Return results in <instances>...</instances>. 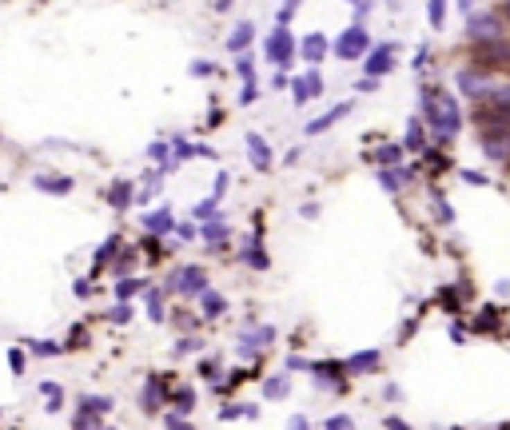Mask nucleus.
<instances>
[{
	"label": "nucleus",
	"mask_w": 510,
	"mask_h": 430,
	"mask_svg": "<svg viewBox=\"0 0 510 430\" xmlns=\"http://www.w3.org/2000/svg\"><path fill=\"white\" fill-rule=\"evenodd\" d=\"M387 430H411L407 422H398V418H387Z\"/></svg>",
	"instance_id": "obj_54"
},
{
	"label": "nucleus",
	"mask_w": 510,
	"mask_h": 430,
	"mask_svg": "<svg viewBox=\"0 0 510 430\" xmlns=\"http://www.w3.org/2000/svg\"><path fill=\"white\" fill-rule=\"evenodd\" d=\"M227 179H231L227 172H220V175H216V199H220L223 191H227Z\"/></svg>",
	"instance_id": "obj_49"
},
{
	"label": "nucleus",
	"mask_w": 510,
	"mask_h": 430,
	"mask_svg": "<svg viewBox=\"0 0 510 430\" xmlns=\"http://www.w3.org/2000/svg\"><path fill=\"white\" fill-rule=\"evenodd\" d=\"M191 72H195V76H211V64H207V60H195V64H191Z\"/></svg>",
	"instance_id": "obj_50"
},
{
	"label": "nucleus",
	"mask_w": 510,
	"mask_h": 430,
	"mask_svg": "<svg viewBox=\"0 0 510 430\" xmlns=\"http://www.w3.org/2000/svg\"><path fill=\"white\" fill-rule=\"evenodd\" d=\"M295 12H299L295 4H283V8L275 12V20H279V28H287V24H291V16H295Z\"/></svg>",
	"instance_id": "obj_42"
},
{
	"label": "nucleus",
	"mask_w": 510,
	"mask_h": 430,
	"mask_svg": "<svg viewBox=\"0 0 510 430\" xmlns=\"http://www.w3.org/2000/svg\"><path fill=\"white\" fill-rule=\"evenodd\" d=\"M367 48H371V36H367V28L363 24H351L339 40H335V56L339 60H359Z\"/></svg>",
	"instance_id": "obj_5"
},
{
	"label": "nucleus",
	"mask_w": 510,
	"mask_h": 430,
	"mask_svg": "<svg viewBox=\"0 0 510 430\" xmlns=\"http://www.w3.org/2000/svg\"><path fill=\"white\" fill-rule=\"evenodd\" d=\"M143 227H148L152 235H172V231H175V215H172V207L164 204V207H156V211H148V215H143Z\"/></svg>",
	"instance_id": "obj_11"
},
{
	"label": "nucleus",
	"mask_w": 510,
	"mask_h": 430,
	"mask_svg": "<svg viewBox=\"0 0 510 430\" xmlns=\"http://www.w3.org/2000/svg\"><path fill=\"white\" fill-rule=\"evenodd\" d=\"M423 120L430 124V132L439 136L443 143H450L459 136L462 127V116H459V104H455V96L443 92V88H423Z\"/></svg>",
	"instance_id": "obj_1"
},
{
	"label": "nucleus",
	"mask_w": 510,
	"mask_h": 430,
	"mask_svg": "<svg viewBox=\"0 0 510 430\" xmlns=\"http://www.w3.org/2000/svg\"><path fill=\"white\" fill-rule=\"evenodd\" d=\"M243 263H252V267H267V255H263V247H259V239H247V247H243Z\"/></svg>",
	"instance_id": "obj_28"
},
{
	"label": "nucleus",
	"mask_w": 510,
	"mask_h": 430,
	"mask_svg": "<svg viewBox=\"0 0 510 430\" xmlns=\"http://www.w3.org/2000/svg\"><path fill=\"white\" fill-rule=\"evenodd\" d=\"M434 211H439V220H443V223H450V207H446V199L434 195Z\"/></svg>",
	"instance_id": "obj_46"
},
{
	"label": "nucleus",
	"mask_w": 510,
	"mask_h": 430,
	"mask_svg": "<svg viewBox=\"0 0 510 430\" xmlns=\"http://www.w3.org/2000/svg\"><path fill=\"white\" fill-rule=\"evenodd\" d=\"M136 199V188H132V179H116L108 188V204L116 207V211H128V204Z\"/></svg>",
	"instance_id": "obj_15"
},
{
	"label": "nucleus",
	"mask_w": 510,
	"mask_h": 430,
	"mask_svg": "<svg viewBox=\"0 0 510 430\" xmlns=\"http://www.w3.org/2000/svg\"><path fill=\"white\" fill-rule=\"evenodd\" d=\"M239 414H243V406H223L220 418H239Z\"/></svg>",
	"instance_id": "obj_52"
},
{
	"label": "nucleus",
	"mask_w": 510,
	"mask_h": 430,
	"mask_svg": "<svg viewBox=\"0 0 510 430\" xmlns=\"http://www.w3.org/2000/svg\"><path fill=\"white\" fill-rule=\"evenodd\" d=\"M466 36H471L475 44H494V40L502 36V20H498L494 12L471 16V20H466Z\"/></svg>",
	"instance_id": "obj_6"
},
{
	"label": "nucleus",
	"mask_w": 510,
	"mask_h": 430,
	"mask_svg": "<svg viewBox=\"0 0 510 430\" xmlns=\"http://www.w3.org/2000/svg\"><path fill=\"white\" fill-rule=\"evenodd\" d=\"M459 88H462V96L482 100V96H494L502 84H498L486 68H462V72H459Z\"/></svg>",
	"instance_id": "obj_3"
},
{
	"label": "nucleus",
	"mask_w": 510,
	"mask_h": 430,
	"mask_svg": "<svg viewBox=\"0 0 510 430\" xmlns=\"http://www.w3.org/2000/svg\"><path fill=\"white\" fill-rule=\"evenodd\" d=\"M403 152H407L403 143H382L379 152H375V159H379V163H382V172H387V168H395L398 159H403Z\"/></svg>",
	"instance_id": "obj_25"
},
{
	"label": "nucleus",
	"mask_w": 510,
	"mask_h": 430,
	"mask_svg": "<svg viewBox=\"0 0 510 430\" xmlns=\"http://www.w3.org/2000/svg\"><path fill=\"white\" fill-rule=\"evenodd\" d=\"M72 430H108V427L100 422V414H92V411H80L76 418H72Z\"/></svg>",
	"instance_id": "obj_30"
},
{
	"label": "nucleus",
	"mask_w": 510,
	"mask_h": 430,
	"mask_svg": "<svg viewBox=\"0 0 510 430\" xmlns=\"http://www.w3.org/2000/svg\"><path fill=\"white\" fill-rule=\"evenodd\" d=\"M299 56H303V60H311V64H319L323 56H327V40H323L319 32H311V36H303V44H299Z\"/></svg>",
	"instance_id": "obj_18"
},
{
	"label": "nucleus",
	"mask_w": 510,
	"mask_h": 430,
	"mask_svg": "<svg viewBox=\"0 0 510 430\" xmlns=\"http://www.w3.org/2000/svg\"><path fill=\"white\" fill-rule=\"evenodd\" d=\"M172 402H175V414H188L195 406V391H175Z\"/></svg>",
	"instance_id": "obj_34"
},
{
	"label": "nucleus",
	"mask_w": 510,
	"mask_h": 430,
	"mask_svg": "<svg viewBox=\"0 0 510 430\" xmlns=\"http://www.w3.org/2000/svg\"><path fill=\"white\" fill-rule=\"evenodd\" d=\"M255 96H259V80H247V88L239 92V104H252Z\"/></svg>",
	"instance_id": "obj_40"
},
{
	"label": "nucleus",
	"mask_w": 510,
	"mask_h": 430,
	"mask_svg": "<svg viewBox=\"0 0 510 430\" xmlns=\"http://www.w3.org/2000/svg\"><path fill=\"white\" fill-rule=\"evenodd\" d=\"M175 235H179V239H195V235H200V227H195V223H179V227H175Z\"/></svg>",
	"instance_id": "obj_44"
},
{
	"label": "nucleus",
	"mask_w": 510,
	"mask_h": 430,
	"mask_svg": "<svg viewBox=\"0 0 510 430\" xmlns=\"http://www.w3.org/2000/svg\"><path fill=\"white\" fill-rule=\"evenodd\" d=\"M32 188L48 191V195H68V191H72V179H68V175H36Z\"/></svg>",
	"instance_id": "obj_16"
},
{
	"label": "nucleus",
	"mask_w": 510,
	"mask_h": 430,
	"mask_svg": "<svg viewBox=\"0 0 510 430\" xmlns=\"http://www.w3.org/2000/svg\"><path fill=\"white\" fill-rule=\"evenodd\" d=\"M108 319H112V323H128V319H132V307H128V303H120V307H116Z\"/></svg>",
	"instance_id": "obj_43"
},
{
	"label": "nucleus",
	"mask_w": 510,
	"mask_h": 430,
	"mask_svg": "<svg viewBox=\"0 0 510 430\" xmlns=\"http://www.w3.org/2000/svg\"><path fill=\"white\" fill-rule=\"evenodd\" d=\"M287 391H291V379H287V370H283V375H271V379H263V398H267V402L283 398Z\"/></svg>",
	"instance_id": "obj_21"
},
{
	"label": "nucleus",
	"mask_w": 510,
	"mask_h": 430,
	"mask_svg": "<svg viewBox=\"0 0 510 430\" xmlns=\"http://www.w3.org/2000/svg\"><path fill=\"white\" fill-rule=\"evenodd\" d=\"M482 156L494 159V163L510 159V127L507 132H486V136H482Z\"/></svg>",
	"instance_id": "obj_10"
},
{
	"label": "nucleus",
	"mask_w": 510,
	"mask_h": 430,
	"mask_svg": "<svg viewBox=\"0 0 510 430\" xmlns=\"http://www.w3.org/2000/svg\"><path fill=\"white\" fill-rule=\"evenodd\" d=\"M287 430H311V422H307L303 414H291V418H287Z\"/></svg>",
	"instance_id": "obj_45"
},
{
	"label": "nucleus",
	"mask_w": 510,
	"mask_h": 430,
	"mask_svg": "<svg viewBox=\"0 0 510 430\" xmlns=\"http://www.w3.org/2000/svg\"><path fill=\"white\" fill-rule=\"evenodd\" d=\"M443 12H446V4H443V0H434V4H427V16H430V24H434V28L443 24Z\"/></svg>",
	"instance_id": "obj_37"
},
{
	"label": "nucleus",
	"mask_w": 510,
	"mask_h": 430,
	"mask_svg": "<svg viewBox=\"0 0 510 430\" xmlns=\"http://www.w3.org/2000/svg\"><path fill=\"white\" fill-rule=\"evenodd\" d=\"M148 319L152 323L164 319V291H148Z\"/></svg>",
	"instance_id": "obj_33"
},
{
	"label": "nucleus",
	"mask_w": 510,
	"mask_h": 430,
	"mask_svg": "<svg viewBox=\"0 0 510 430\" xmlns=\"http://www.w3.org/2000/svg\"><path fill=\"white\" fill-rule=\"evenodd\" d=\"M140 291H148V283H143V279H120V283H116V299L128 303L132 295H140Z\"/></svg>",
	"instance_id": "obj_27"
},
{
	"label": "nucleus",
	"mask_w": 510,
	"mask_h": 430,
	"mask_svg": "<svg viewBox=\"0 0 510 430\" xmlns=\"http://www.w3.org/2000/svg\"><path fill=\"white\" fill-rule=\"evenodd\" d=\"M311 375H315L319 386H327V391H339L347 370H343V363H315V366H311Z\"/></svg>",
	"instance_id": "obj_12"
},
{
	"label": "nucleus",
	"mask_w": 510,
	"mask_h": 430,
	"mask_svg": "<svg viewBox=\"0 0 510 430\" xmlns=\"http://www.w3.org/2000/svg\"><path fill=\"white\" fill-rule=\"evenodd\" d=\"M271 339H275V327H255V331H243L239 334V355L243 359H252V355H259V350H267L271 347Z\"/></svg>",
	"instance_id": "obj_7"
},
{
	"label": "nucleus",
	"mask_w": 510,
	"mask_h": 430,
	"mask_svg": "<svg viewBox=\"0 0 510 430\" xmlns=\"http://www.w3.org/2000/svg\"><path fill=\"white\" fill-rule=\"evenodd\" d=\"M216 204H220L216 195H211V199H200V204L191 207V215H195V220H204V223H211V220H216Z\"/></svg>",
	"instance_id": "obj_31"
},
{
	"label": "nucleus",
	"mask_w": 510,
	"mask_h": 430,
	"mask_svg": "<svg viewBox=\"0 0 510 430\" xmlns=\"http://www.w3.org/2000/svg\"><path fill=\"white\" fill-rule=\"evenodd\" d=\"M255 40V24L252 20H239L236 28H231V36H227V52H239L243 56V48Z\"/></svg>",
	"instance_id": "obj_14"
},
{
	"label": "nucleus",
	"mask_w": 510,
	"mask_h": 430,
	"mask_svg": "<svg viewBox=\"0 0 510 430\" xmlns=\"http://www.w3.org/2000/svg\"><path fill=\"white\" fill-rule=\"evenodd\" d=\"M375 366H379V350H359V355H351L347 363H343V370L347 375H367Z\"/></svg>",
	"instance_id": "obj_17"
},
{
	"label": "nucleus",
	"mask_w": 510,
	"mask_h": 430,
	"mask_svg": "<svg viewBox=\"0 0 510 430\" xmlns=\"http://www.w3.org/2000/svg\"><path fill=\"white\" fill-rule=\"evenodd\" d=\"M347 111H351V104H347V100H343V104H335V108L327 111V116H319V120H311V124H307V136H319V132H327V127H331L335 120H343Z\"/></svg>",
	"instance_id": "obj_19"
},
{
	"label": "nucleus",
	"mask_w": 510,
	"mask_h": 430,
	"mask_svg": "<svg viewBox=\"0 0 510 430\" xmlns=\"http://www.w3.org/2000/svg\"><path fill=\"white\" fill-rule=\"evenodd\" d=\"M494 323H498V311H482V315H478V323H475V327H478V331H491Z\"/></svg>",
	"instance_id": "obj_41"
},
{
	"label": "nucleus",
	"mask_w": 510,
	"mask_h": 430,
	"mask_svg": "<svg viewBox=\"0 0 510 430\" xmlns=\"http://www.w3.org/2000/svg\"><path fill=\"white\" fill-rule=\"evenodd\" d=\"M491 104H494V111L510 116V84H502V88H498V92L491 96Z\"/></svg>",
	"instance_id": "obj_35"
},
{
	"label": "nucleus",
	"mask_w": 510,
	"mask_h": 430,
	"mask_svg": "<svg viewBox=\"0 0 510 430\" xmlns=\"http://www.w3.org/2000/svg\"><path fill=\"white\" fill-rule=\"evenodd\" d=\"M200 311H204V319H220L223 311H227V299L216 295V291H207L204 299H200Z\"/></svg>",
	"instance_id": "obj_23"
},
{
	"label": "nucleus",
	"mask_w": 510,
	"mask_h": 430,
	"mask_svg": "<svg viewBox=\"0 0 510 430\" xmlns=\"http://www.w3.org/2000/svg\"><path fill=\"white\" fill-rule=\"evenodd\" d=\"M502 16H510V4H502Z\"/></svg>",
	"instance_id": "obj_55"
},
{
	"label": "nucleus",
	"mask_w": 510,
	"mask_h": 430,
	"mask_svg": "<svg viewBox=\"0 0 510 430\" xmlns=\"http://www.w3.org/2000/svg\"><path fill=\"white\" fill-rule=\"evenodd\" d=\"M80 411L108 414V411H112V398H108V395H84V398H80Z\"/></svg>",
	"instance_id": "obj_26"
},
{
	"label": "nucleus",
	"mask_w": 510,
	"mask_h": 430,
	"mask_svg": "<svg viewBox=\"0 0 510 430\" xmlns=\"http://www.w3.org/2000/svg\"><path fill=\"white\" fill-rule=\"evenodd\" d=\"M8 363H12V370L20 375V370H24V355H20V350H8Z\"/></svg>",
	"instance_id": "obj_48"
},
{
	"label": "nucleus",
	"mask_w": 510,
	"mask_h": 430,
	"mask_svg": "<svg viewBox=\"0 0 510 430\" xmlns=\"http://www.w3.org/2000/svg\"><path fill=\"white\" fill-rule=\"evenodd\" d=\"M407 152H423V120H411L407 124V140H403Z\"/></svg>",
	"instance_id": "obj_29"
},
{
	"label": "nucleus",
	"mask_w": 510,
	"mask_h": 430,
	"mask_svg": "<svg viewBox=\"0 0 510 430\" xmlns=\"http://www.w3.org/2000/svg\"><path fill=\"white\" fill-rule=\"evenodd\" d=\"M247 159L255 163V172H267L271 168V147L263 136H255V132H247Z\"/></svg>",
	"instance_id": "obj_13"
},
{
	"label": "nucleus",
	"mask_w": 510,
	"mask_h": 430,
	"mask_svg": "<svg viewBox=\"0 0 510 430\" xmlns=\"http://www.w3.org/2000/svg\"><path fill=\"white\" fill-rule=\"evenodd\" d=\"M263 48H267V60L275 64V68H287V64L295 60V52H299V44L291 40V32H287V28H279V24H275V28L267 32Z\"/></svg>",
	"instance_id": "obj_4"
},
{
	"label": "nucleus",
	"mask_w": 510,
	"mask_h": 430,
	"mask_svg": "<svg viewBox=\"0 0 510 430\" xmlns=\"http://www.w3.org/2000/svg\"><path fill=\"white\" fill-rule=\"evenodd\" d=\"M323 92V76H319V68H311L307 76L291 80V96H295V104H307V100H315Z\"/></svg>",
	"instance_id": "obj_9"
},
{
	"label": "nucleus",
	"mask_w": 510,
	"mask_h": 430,
	"mask_svg": "<svg viewBox=\"0 0 510 430\" xmlns=\"http://www.w3.org/2000/svg\"><path fill=\"white\" fill-rule=\"evenodd\" d=\"M323 430H355V418H351V414H331V418L323 422Z\"/></svg>",
	"instance_id": "obj_36"
},
{
	"label": "nucleus",
	"mask_w": 510,
	"mask_h": 430,
	"mask_svg": "<svg viewBox=\"0 0 510 430\" xmlns=\"http://www.w3.org/2000/svg\"><path fill=\"white\" fill-rule=\"evenodd\" d=\"M159 402H164V386H159V379H148L143 382V411H159Z\"/></svg>",
	"instance_id": "obj_24"
},
{
	"label": "nucleus",
	"mask_w": 510,
	"mask_h": 430,
	"mask_svg": "<svg viewBox=\"0 0 510 430\" xmlns=\"http://www.w3.org/2000/svg\"><path fill=\"white\" fill-rule=\"evenodd\" d=\"M391 68H395V44L371 48V56H367V80H379L382 72H391Z\"/></svg>",
	"instance_id": "obj_8"
},
{
	"label": "nucleus",
	"mask_w": 510,
	"mask_h": 430,
	"mask_svg": "<svg viewBox=\"0 0 510 430\" xmlns=\"http://www.w3.org/2000/svg\"><path fill=\"white\" fill-rule=\"evenodd\" d=\"M120 251V235H112L108 243H104V247H100V251H96V259H92V267H104V263H108L112 255Z\"/></svg>",
	"instance_id": "obj_32"
},
{
	"label": "nucleus",
	"mask_w": 510,
	"mask_h": 430,
	"mask_svg": "<svg viewBox=\"0 0 510 430\" xmlns=\"http://www.w3.org/2000/svg\"><path fill=\"white\" fill-rule=\"evenodd\" d=\"M379 183L387 191H398V188L411 183V172H407V168H387V172H379Z\"/></svg>",
	"instance_id": "obj_22"
},
{
	"label": "nucleus",
	"mask_w": 510,
	"mask_h": 430,
	"mask_svg": "<svg viewBox=\"0 0 510 430\" xmlns=\"http://www.w3.org/2000/svg\"><path fill=\"white\" fill-rule=\"evenodd\" d=\"M164 422H168V427H172V430H195V427H188V422H184V418H179V414H168V418H164Z\"/></svg>",
	"instance_id": "obj_47"
},
{
	"label": "nucleus",
	"mask_w": 510,
	"mask_h": 430,
	"mask_svg": "<svg viewBox=\"0 0 510 430\" xmlns=\"http://www.w3.org/2000/svg\"><path fill=\"white\" fill-rule=\"evenodd\" d=\"M168 291H179V295H188V299H204L207 291V271L204 267H179L168 275Z\"/></svg>",
	"instance_id": "obj_2"
},
{
	"label": "nucleus",
	"mask_w": 510,
	"mask_h": 430,
	"mask_svg": "<svg viewBox=\"0 0 510 430\" xmlns=\"http://www.w3.org/2000/svg\"><path fill=\"white\" fill-rule=\"evenodd\" d=\"M236 68H239V76H243V80H255V64H252V56H239Z\"/></svg>",
	"instance_id": "obj_39"
},
{
	"label": "nucleus",
	"mask_w": 510,
	"mask_h": 430,
	"mask_svg": "<svg viewBox=\"0 0 510 430\" xmlns=\"http://www.w3.org/2000/svg\"><path fill=\"white\" fill-rule=\"evenodd\" d=\"M462 179H466V183H475V188H478V183H486V179H482L478 172H462Z\"/></svg>",
	"instance_id": "obj_53"
},
{
	"label": "nucleus",
	"mask_w": 510,
	"mask_h": 430,
	"mask_svg": "<svg viewBox=\"0 0 510 430\" xmlns=\"http://www.w3.org/2000/svg\"><path fill=\"white\" fill-rule=\"evenodd\" d=\"M76 295H80V299H88V295H92V283H88V279H80V283H76Z\"/></svg>",
	"instance_id": "obj_51"
},
{
	"label": "nucleus",
	"mask_w": 510,
	"mask_h": 430,
	"mask_svg": "<svg viewBox=\"0 0 510 430\" xmlns=\"http://www.w3.org/2000/svg\"><path fill=\"white\" fill-rule=\"evenodd\" d=\"M28 347L36 355H60V343H36V339H28Z\"/></svg>",
	"instance_id": "obj_38"
},
{
	"label": "nucleus",
	"mask_w": 510,
	"mask_h": 430,
	"mask_svg": "<svg viewBox=\"0 0 510 430\" xmlns=\"http://www.w3.org/2000/svg\"><path fill=\"white\" fill-rule=\"evenodd\" d=\"M200 235L207 239V247H223V243L231 239V227H227L223 220H211V223H204V227H200Z\"/></svg>",
	"instance_id": "obj_20"
}]
</instances>
